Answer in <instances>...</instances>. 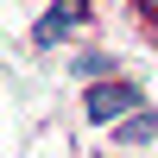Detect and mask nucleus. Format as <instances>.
I'll use <instances>...</instances> for the list:
<instances>
[{"label": "nucleus", "mask_w": 158, "mask_h": 158, "mask_svg": "<svg viewBox=\"0 0 158 158\" xmlns=\"http://www.w3.org/2000/svg\"><path fill=\"white\" fill-rule=\"evenodd\" d=\"M133 108H139V89L133 82H95L82 95V114H89V120H120V114H133Z\"/></svg>", "instance_id": "f257e3e1"}, {"label": "nucleus", "mask_w": 158, "mask_h": 158, "mask_svg": "<svg viewBox=\"0 0 158 158\" xmlns=\"http://www.w3.org/2000/svg\"><path fill=\"white\" fill-rule=\"evenodd\" d=\"M82 19H89V0H51V13L38 19V32H32V38H38V44H63Z\"/></svg>", "instance_id": "f03ea898"}, {"label": "nucleus", "mask_w": 158, "mask_h": 158, "mask_svg": "<svg viewBox=\"0 0 158 158\" xmlns=\"http://www.w3.org/2000/svg\"><path fill=\"white\" fill-rule=\"evenodd\" d=\"M120 133H127V139L139 146V139H152V133H158V120H152V114H139V108H133V114H127V127H120Z\"/></svg>", "instance_id": "7ed1b4c3"}, {"label": "nucleus", "mask_w": 158, "mask_h": 158, "mask_svg": "<svg viewBox=\"0 0 158 158\" xmlns=\"http://www.w3.org/2000/svg\"><path fill=\"white\" fill-rule=\"evenodd\" d=\"M146 6H158V0H146Z\"/></svg>", "instance_id": "20e7f679"}]
</instances>
